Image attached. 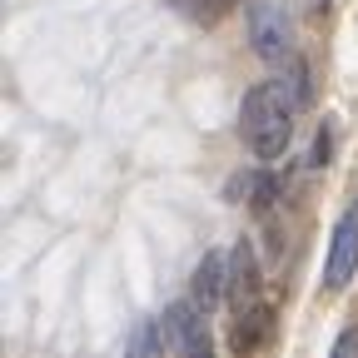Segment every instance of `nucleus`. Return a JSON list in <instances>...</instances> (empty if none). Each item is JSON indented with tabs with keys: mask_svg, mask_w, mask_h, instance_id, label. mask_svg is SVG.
<instances>
[{
	"mask_svg": "<svg viewBox=\"0 0 358 358\" xmlns=\"http://www.w3.org/2000/svg\"><path fill=\"white\" fill-rule=\"evenodd\" d=\"M329 155H334V134H329V124H324V129H319V140H313L308 164H313V169H324V164H329Z\"/></svg>",
	"mask_w": 358,
	"mask_h": 358,
	"instance_id": "nucleus-10",
	"label": "nucleus"
},
{
	"mask_svg": "<svg viewBox=\"0 0 358 358\" xmlns=\"http://www.w3.org/2000/svg\"><path fill=\"white\" fill-rule=\"evenodd\" d=\"M254 299H259V264H254V244L239 239L234 254H229V303L244 308Z\"/></svg>",
	"mask_w": 358,
	"mask_h": 358,
	"instance_id": "nucleus-7",
	"label": "nucleus"
},
{
	"mask_svg": "<svg viewBox=\"0 0 358 358\" xmlns=\"http://www.w3.org/2000/svg\"><path fill=\"white\" fill-rule=\"evenodd\" d=\"M229 194H234V199H249L254 209H268V204L279 199V179H274V174L249 169V174H239L234 185H229Z\"/></svg>",
	"mask_w": 358,
	"mask_h": 358,
	"instance_id": "nucleus-8",
	"label": "nucleus"
},
{
	"mask_svg": "<svg viewBox=\"0 0 358 358\" xmlns=\"http://www.w3.org/2000/svg\"><path fill=\"white\" fill-rule=\"evenodd\" d=\"M224 294H229V259H224L219 249H209V254L199 259V268H194V284H189V299H194V303H199L204 313H214Z\"/></svg>",
	"mask_w": 358,
	"mask_h": 358,
	"instance_id": "nucleus-6",
	"label": "nucleus"
},
{
	"mask_svg": "<svg viewBox=\"0 0 358 358\" xmlns=\"http://www.w3.org/2000/svg\"><path fill=\"white\" fill-rule=\"evenodd\" d=\"M239 124H244V145L259 159H279L289 150V134H294V105L284 100L279 85H254L244 95Z\"/></svg>",
	"mask_w": 358,
	"mask_h": 358,
	"instance_id": "nucleus-2",
	"label": "nucleus"
},
{
	"mask_svg": "<svg viewBox=\"0 0 358 358\" xmlns=\"http://www.w3.org/2000/svg\"><path fill=\"white\" fill-rule=\"evenodd\" d=\"M209 313L194 303V299H185V303H169L159 319H150L140 334H134V353H185V358H209Z\"/></svg>",
	"mask_w": 358,
	"mask_h": 358,
	"instance_id": "nucleus-1",
	"label": "nucleus"
},
{
	"mask_svg": "<svg viewBox=\"0 0 358 358\" xmlns=\"http://www.w3.org/2000/svg\"><path fill=\"white\" fill-rule=\"evenodd\" d=\"M274 85L284 90V100H289L294 110H303V105L313 100V85H308V65H303L299 55H289V60H284V75H279Z\"/></svg>",
	"mask_w": 358,
	"mask_h": 358,
	"instance_id": "nucleus-9",
	"label": "nucleus"
},
{
	"mask_svg": "<svg viewBox=\"0 0 358 358\" xmlns=\"http://www.w3.org/2000/svg\"><path fill=\"white\" fill-rule=\"evenodd\" d=\"M329 10V0H313V15H324Z\"/></svg>",
	"mask_w": 358,
	"mask_h": 358,
	"instance_id": "nucleus-12",
	"label": "nucleus"
},
{
	"mask_svg": "<svg viewBox=\"0 0 358 358\" xmlns=\"http://www.w3.org/2000/svg\"><path fill=\"white\" fill-rule=\"evenodd\" d=\"M249 40H254V55L268 65H284L294 55V25L284 0H249Z\"/></svg>",
	"mask_w": 358,
	"mask_h": 358,
	"instance_id": "nucleus-3",
	"label": "nucleus"
},
{
	"mask_svg": "<svg viewBox=\"0 0 358 358\" xmlns=\"http://www.w3.org/2000/svg\"><path fill=\"white\" fill-rule=\"evenodd\" d=\"M358 268V199L343 209V219L334 224V244H329V264H324V284L343 289Z\"/></svg>",
	"mask_w": 358,
	"mask_h": 358,
	"instance_id": "nucleus-4",
	"label": "nucleus"
},
{
	"mask_svg": "<svg viewBox=\"0 0 358 358\" xmlns=\"http://www.w3.org/2000/svg\"><path fill=\"white\" fill-rule=\"evenodd\" d=\"M274 308H268L264 299H254V303H244V308H234V334H229V348L234 353H259V348H268L274 343Z\"/></svg>",
	"mask_w": 358,
	"mask_h": 358,
	"instance_id": "nucleus-5",
	"label": "nucleus"
},
{
	"mask_svg": "<svg viewBox=\"0 0 358 358\" xmlns=\"http://www.w3.org/2000/svg\"><path fill=\"white\" fill-rule=\"evenodd\" d=\"M353 353H358V329H348V334L334 343V358H353Z\"/></svg>",
	"mask_w": 358,
	"mask_h": 358,
	"instance_id": "nucleus-11",
	"label": "nucleus"
}]
</instances>
